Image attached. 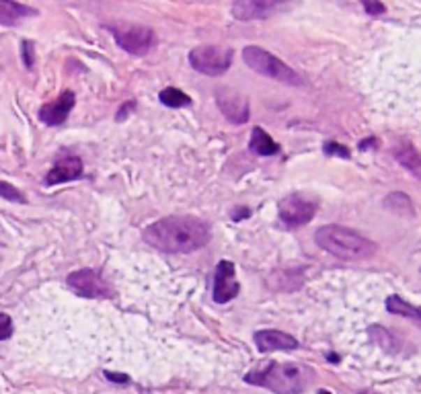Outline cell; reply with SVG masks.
<instances>
[{
  "instance_id": "obj_28",
  "label": "cell",
  "mask_w": 421,
  "mask_h": 394,
  "mask_svg": "<svg viewBox=\"0 0 421 394\" xmlns=\"http://www.w3.org/2000/svg\"><path fill=\"white\" fill-rule=\"evenodd\" d=\"M0 257H2V245H0Z\"/></svg>"
},
{
  "instance_id": "obj_5",
  "label": "cell",
  "mask_w": 421,
  "mask_h": 394,
  "mask_svg": "<svg viewBox=\"0 0 421 394\" xmlns=\"http://www.w3.org/2000/svg\"><path fill=\"white\" fill-rule=\"evenodd\" d=\"M235 52L230 47L220 45H200L189 52V64L193 70L202 72L206 76H222L230 68Z\"/></svg>"
},
{
  "instance_id": "obj_4",
  "label": "cell",
  "mask_w": 421,
  "mask_h": 394,
  "mask_svg": "<svg viewBox=\"0 0 421 394\" xmlns=\"http://www.w3.org/2000/svg\"><path fill=\"white\" fill-rule=\"evenodd\" d=\"M243 60H245V64L251 70L261 74V76H267L272 80H278V82H283V84H292V86H302L304 84V80H302V76L298 72L292 70L286 62H281L280 58H276L274 54H269L263 47L246 45L243 50Z\"/></svg>"
},
{
  "instance_id": "obj_14",
  "label": "cell",
  "mask_w": 421,
  "mask_h": 394,
  "mask_svg": "<svg viewBox=\"0 0 421 394\" xmlns=\"http://www.w3.org/2000/svg\"><path fill=\"white\" fill-rule=\"evenodd\" d=\"M278 8L272 0H239L232 4V15L239 21H255V19H267Z\"/></svg>"
},
{
  "instance_id": "obj_8",
  "label": "cell",
  "mask_w": 421,
  "mask_h": 394,
  "mask_svg": "<svg viewBox=\"0 0 421 394\" xmlns=\"http://www.w3.org/2000/svg\"><path fill=\"white\" fill-rule=\"evenodd\" d=\"M280 220L286 226H304L316 214V204L302 195H288L278 206Z\"/></svg>"
},
{
  "instance_id": "obj_18",
  "label": "cell",
  "mask_w": 421,
  "mask_h": 394,
  "mask_svg": "<svg viewBox=\"0 0 421 394\" xmlns=\"http://www.w3.org/2000/svg\"><path fill=\"white\" fill-rule=\"evenodd\" d=\"M386 310L392 312V315H399V317H407V319H413V321H421V310L411 306L409 302H405L401 296H390L386 300Z\"/></svg>"
},
{
  "instance_id": "obj_3",
  "label": "cell",
  "mask_w": 421,
  "mask_h": 394,
  "mask_svg": "<svg viewBox=\"0 0 421 394\" xmlns=\"http://www.w3.org/2000/svg\"><path fill=\"white\" fill-rule=\"evenodd\" d=\"M311 370L300 363H267L265 368L253 370L245 380L253 386H263L276 394H300L311 382Z\"/></svg>"
},
{
  "instance_id": "obj_7",
  "label": "cell",
  "mask_w": 421,
  "mask_h": 394,
  "mask_svg": "<svg viewBox=\"0 0 421 394\" xmlns=\"http://www.w3.org/2000/svg\"><path fill=\"white\" fill-rule=\"evenodd\" d=\"M216 103L218 109L222 111V115L230 121V123H246L249 117H251V111H249V101L243 93H239L237 89H230V86H222L216 91Z\"/></svg>"
},
{
  "instance_id": "obj_21",
  "label": "cell",
  "mask_w": 421,
  "mask_h": 394,
  "mask_svg": "<svg viewBox=\"0 0 421 394\" xmlns=\"http://www.w3.org/2000/svg\"><path fill=\"white\" fill-rule=\"evenodd\" d=\"M0 197H4V199H8V202L25 204V195H23L17 187H13L10 183H6V181H0Z\"/></svg>"
},
{
  "instance_id": "obj_15",
  "label": "cell",
  "mask_w": 421,
  "mask_h": 394,
  "mask_svg": "<svg viewBox=\"0 0 421 394\" xmlns=\"http://www.w3.org/2000/svg\"><path fill=\"white\" fill-rule=\"evenodd\" d=\"M37 15L36 8L21 4V2H10V0H0V23L6 27H13L17 23H21L25 17Z\"/></svg>"
},
{
  "instance_id": "obj_27",
  "label": "cell",
  "mask_w": 421,
  "mask_h": 394,
  "mask_svg": "<svg viewBox=\"0 0 421 394\" xmlns=\"http://www.w3.org/2000/svg\"><path fill=\"white\" fill-rule=\"evenodd\" d=\"M318 394H331L329 391H318Z\"/></svg>"
},
{
  "instance_id": "obj_19",
  "label": "cell",
  "mask_w": 421,
  "mask_h": 394,
  "mask_svg": "<svg viewBox=\"0 0 421 394\" xmlns=\"http://www.w3.org/2000/svg\"><path fill=\"white\" fill-rule=\"evenodd\" d=\"M158 99H161V103L167 105V107H187V105L191 103L189 95H185L183 91H179L175 86L163 89L161 95H158Z\"/></svg>"
},
{
  "instance_id": "obj_6",
  "label": "cell",
  "mask_w": 421,
  "mask_h": 394,
  "mask_svg": "<svg viewBox=\"0 0 421 394\" xmlns=\"http://www.w3.org/2000/svg\"><path fill=\"white\" fill-rule=\"evenodd\" d=\"M111 33L121 50H126L128 54H134V56H144L156 45V33L150 27H142V25L117 27V25H113Z\"/></svg>"
},
{
  "instance_id": "obj_24",
  "label": "cell",
  "mask_w": 421,
  "mask_h": 394,
  "mask_svg": "<svg viewBox=\"0 0 421 394\" xmlns=\"http://www.w3.org/2000/svg\"><path fill=\"white\" fill-rule=\"evenodd\" d=\"M23 60L27 68H34L36 58H34V43L31 41H23Z\"/></svg>"
},
{
  "instance_id": "obj_29",
  "label": "cell",
  "mask_w": 421,
  "mask_h": 394,
  "mask_svg": "<svg viewBox=\"0 0 421 394\" xmlns=\"http://www.w3.org/2000/svg\"><path fill=\"white\" fill-rule=\"evenodd\" d=\"M360 394H376V393H360Z\"/></svg>"
},
{
  "instance_id": "obj_23",
  "label": "cell",
  "mask_w": 421,
  "mask_h": 394,
  "mask_svg": "<svg viewBox=\"0 0 421 394\" xmlns=\"http://www.w3.org/2000/svg\"><path fill=\"white\" fill-rule=\"evenodd\" d=\"M10 335H13V321H10L8 315H2V312H0V341L8 339Z\"/></svg>"
},
{
  "instance_id": "obj_20",
  "label": "cell",
  "mask_w": 421,
  "mask_h": 394,
  "mask_svg": "<svg viewBox=\"0 0 421 394\" xmlns=\"http://www.w3.org/2000/svg\"><path fill=\"white\" fill-rule=\"evenodd\" d=\"M385 206L388 210L397 212V214H413V206L409 195L405 193H390L385 199Z\"/></svg>"
},
{
  "instance_id": "obj_9",
  "label": "cell",
  "mask_w": 421,
  "mask_h": 394,
  "mask_svg": "<svg viewBox=\"0 0 421 394\" xmlns=\"http://www.w3.org/2000/svg\"><path fill=\"white\" fill-rule=\"evenodd\" d=\"M241 291V286L235 278V263L232 261H220L216 267V275H214V300L218 304H226L230 300H235Z\"/></svg>"
},
{
  "instance_id": "obj_10",
  "label": "cell",
  "mask_w": 421,
  "mask_h": 394,
  "mask_svg": "<svg viewBox=\"0 0 421 394\" xmlns=\"http://www.w3.org/2000/svg\"><path fill=\"white\" fill-rule=\"evenodd\" d=\"M68 286L84 298H111V291L101 275L93 269H80L68 275Z\"/></svg>"
},
{
  "instance_id": "obj_25",
  "label": "cell",
  "mask_w": 421,
  "mask_h": 394,
  "mask_svg": "<svg viewBox=\"0 0 421 394\" xmlns=\"http://www.w3.org/2000/svg\"><path fill=\"white\" fill-rule=\"evenodd\" d=\"M364 8H366V13L368 15H383L386 10V6L383 4V2H364Z\"/></svg>"
},
{
  "instance_id": "obj_11",
  "label": "cell",
  "mask_w": 421,
  "mask_h": 394,
  "mask_svg": "<svg viewBox=\"0 0 421 394\" xmlns=\"http://www.w3.org/2000/svg\"><path fill=\"white\" fill-rule=\"evenodd\" d=\"M74 103H76V99H74V93L72 91H66V93H62L56 101H52V103H45L41 111H39V119L45 123V126H60V123H64L66 121V117H68V113L74 107Z\"/></svg>"
},
{
  "instance_id": "obj_17",
  "label": "cell",
  "mask_w": 421,
  "mask_h": 394,
  "mask_svg": "<svg viewBox=\"0 0 421 394\" xmlns=\"http://www.w3.org/2000/svg\"><path fill=\"white\" fill-rule=\"evenodd\" d=\"M394 156H397V160H399L405 169H409L411 173H415L418 177H421V154L411 144L397 146V148H394Z\"/></svg>"
},
{
  "instance_id": "obj_12",
  "label": "cell",
  "mask_w": 421,
  "mask_h": 394,
  "mask_svg": "<svg viewBox=\"0 0 421 394\" xmlns=\"http://www.w3.org/2000/svg\"><path fill=\"white\" fill-rule=\"evenodd\" d=\"M255 345L259 351L269 354V351H290L298 347V341L281 331H259L255 333Z\"/></svg>"
},
{
  "instance_id": "obj_16",
  "label": "cell",
  "mask_w": 421,
  "mask_h": 394,
  "mask_svg": "<svg viewBox=\"0 0 421 394\" xmlns=\"http://www.w3.org/2000/svg\"><path fill=\"white\" fill-rule=\"evenodd\" d=\"M249 148H251V152H255V154H259V156H274V154H278V150H280L278 144L274 142V138H272L265 130H261V128H255V130H253Z\"/></svg>"
},
{
  "instance_id": "obj_2",
  "label": "cell",
  "mask_w": 421,
  "mask_h": 394,
  "mask_svg": "<svg viewBox=\"0 0 421 394\" xmlns=\"http://www.w3.org/2000/svg\"><path fill=\"white\" fill-rule=\"evenodd\" d=\"M315 243L323 251L331 252L333 257L346 259V261H364L376 252V243H372L370 238H366L364 234L351 228L337 226V224L318 228Z\"/></svg>"
},
{
  "instance_id": "obj_13",
  "label": "cell",
  "mask_w": 421,
  "mask_h": 394,
  "mask_svg": "<svg viewBox=\"0 0 421 394\" xmlns=\"http://www.w3.org/2000/svg\"><path fill=\"white\" fill-rule=\"evenodd\" d=\"M80 175H82V160L74 154H66L60 160H56V165L52 167V171L45 177V183L47 185L68 183V181L78 179Z\"/></svg>"
},
{
  "instance_id": "obj_22",
  "label": "cell",
  "mask_w": 421,
  "mask_h": 394,
  "mask_svg": "<svg viewBox=\"0 0 421 394\" xmlns=\"http://www.w3.org/2000/svg\"><path fill=\"white\" fill-rule=\"evenodd\" d=\"M323 148H325L327 154H335V156H341V158H350V150H348L346 146H341V144L327 142Z\"/></svg>"
},
{
  "instance_id": "obj_26",
  "label": "cell",
  "mask_w": 421,
  "mask_h": 394,
  "mask_svg": "<svg viewBox=\"0 0 421 394\" xmlns=\"http://www.w3.org/2000/svg\"><path fill=\"white\" fill-rule=\"evenodd\" d=\"M107 380H111V382H119V384H128L130 382V378L126 376V374H111V372H105Z\"/></svg>"
},
{
  "instance_id": "obj_1",
  "label": "cell",
  "mask_w": 421,
  "mask_h": 394,
  "mask_svg": "<svg viewBox=\"0 0 421 394\" xmlns=\"http://www.w3.org/2000/svg\"><path fill=\"white\" fill-rule=\"evenodd\" d=\"M208 222L193 215H169L150 224L142 238L163 252H193L210 243Z\"/></svg>"
}]
</instances>
